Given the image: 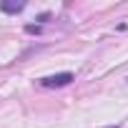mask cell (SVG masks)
<instances>
[{"label":"cell","instance_id":"cell-2","mask_svg":"<svg viewBox=\"0 0 128 128\" xmlns=\"http://www.w3.org/2000/svg\"><path fill=\"white\" fill-rule=\"evenodd\" d=\"M23 8H25L23 0H20V3H10V0H3V3H0V10L8 13V15H15V13H20Z\"/></svg>","mask_w":128,"mask_h":128},{"label":"cell","instance_id":"cell-4","mask_svg":"<svg viewBox=\"0 0 128 128\" xmlns=\"http://www.w3.org/2000/svg\"><path fill=\"white\" fill-rule=\"evenodd\" d=\"M48 18H50V13H40V15H38V25H43Z\"/></svg>","mask_w":128,"mask_h":128},{"label":"cell","instance_id":"cell-3","mask_svg":"<svg viewBox=\"0 0 128 128\" xmlns=\"http://www.w3.org/2000/svg\"><path fill=\"white\" fill-rule=\"evenodd\" d=\"M40 30H43V28L35 25V23H28V25H25V33H30V35H40Z\"/></svg>","mask_w":128,"mask_h":128},{"label":"cell","instance_id":"cell-1","mask_svg":"<svg viewBox=\"0 0 128 128\" xmlns=\"http://www.w3.org/2000/svg\"><path fill=\"white\" fill-rule=\"evenodd\" d=\"M73 80H76V76L70 70H63V73H53V76L40 78V86L43 88H63V86H70Z\"/></svg>","mask_w":128,"mask_h":128},{"label":"cell","instance_id":"cell-5","mask_svg":"<svg viewBox=\"0 0 128 128\" xmlns=\"http://www.w3.org/2000/svg\"><path fill=\"white\" fill-rule=\"evenodd\" d=\"M110 128H118V126H110Z\"/></svg>","mask_w":128,"mask_h":128}]
</instances>
